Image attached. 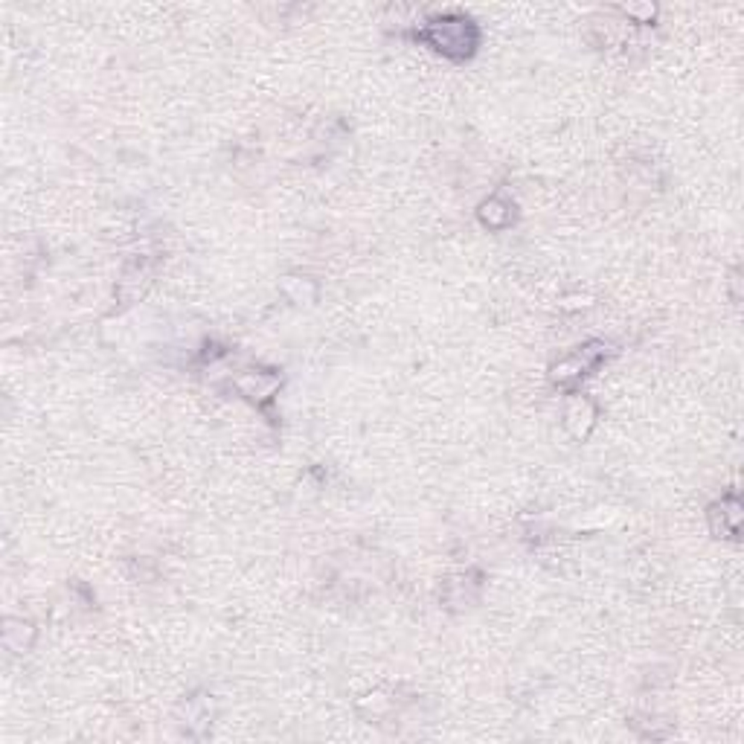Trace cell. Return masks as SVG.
Masks as SVG:
<instances>
[{"instance_id": "cell-1", "label": "cell", "mask_w": 744, "mask_h": 744, "mask_svg": "<svg viewBox=\"0 0 744 744\" xmlns=\"http://www.w3.org/2000/svg\"><path fill=\"white\" fill-rule=\"evenodd\" d=\"M465 29L469 27V20H437V27H433V44H437L439 50L451 53V47H462V53L471 50L474 38H465Z\"/></svg>"}]
</instances>
